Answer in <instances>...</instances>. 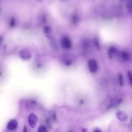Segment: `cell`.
I'll list each match as a JSON object with an SVG mask.
<instances>
[{
    "mask_svg": "<svg viewBox=\"0 0 132 132\" xmlns=\"http://www.w3.org/2000/svg\"><path fill=\"white\" fill-rule=\"evenodd\" d=\"M69 132H73V131H70Z\"/></svg>",
    "mask_w": 132,
    "mask_h": 132,
    "instance_id": "obj_20",
    "label": "cell"
},
{
    "mask_svg": "<svg viewBox=\"0 0 132 132\" xmlns=\"http://www.w3.org/2000/svg\"><path fill=\"white\" fill-rule=\"evenodd\" d=\"M128 77L130 84L131 85L132 82V77L131 73L130 71H128L127 73Z\"/></svg>",
    "mask_w": 132,
    "mask_h": 132,
    "instance_id": "obj_11",
    "label": "cell"
},
{
    "mask_svg": "<svg viewBox=\"0 0 132 132\" xmlns=\"http://www.w3.org/2000/svg\"><path fill=\"white\" fill-rule=\"evenodd\" d=\"M28 120L30 126L35 128L36 126L38 120L36 115L34 113H31L29 116Z\"/></svg>",
    "mask_w": 132,
    "mask_h": 132,
    "instance_id": "obj_1",
    "label": "cell"
},
{
    "mask_svg": "<svg viewBox=\"0 0 132 132\" xmlns=\"http://www.w3.org/2000/svg\"><path fill=\"white\" fill-rule=\"evenodd\" d=\"M53 119L55 120L56 121V116L55 113H54L53 114Z\"/></svg>",
    "mask_w": 132,
    "mask_h": 132,
    "instance_id": "obj_17",
    "label": "cell"
},
{
    "mask_svg": "<svg viewBox=\"0 0 132 132\" xmlns=\"http://www.w3.org/2000/svg\"><path fill=\"white\" fill-rule=\"evenodd\" d=\"M88 67L90 71L92 72L96 71L98 69V65L97 62L95 60L91 59L88 63Z\"/></svg>",
    "mask_w": 132,
    "mask_h": 132,
    "instance_id": "obj_3",
    "label": "cell"
},
{
    "mask_svg": "<svg viewBox=\"0 0 132 132\" xmlns=\"http://www.w3.org/2000/svg\"><path fill=\"white\" fill-rule=\"evenodd\" d=\"M118 79L120 85L121 86H123L124 84L123 79L122 75L120 73L119 75Z\"/></svg>",
    "mask_w": 132,
    "mask_h": 132,
    "instance_id": "obj_10",
    "label": "cell"
},
{
    "mask_svg": "<svg viewBox=\"0 0 132 132\" xmlns=\"http://www.w3.org/2000/svg\"><path fill=\"white\" fill-rule=\"evenodd\" d=\"M94 43L96 47L98 50L100 48V46L99 42V41L98 39L97 38H95L94 40Z\"/></svg>",
    "mask_w": 132,
    "mask_h": 132,
    "instance_id": "obj_12",
    "label": "cell"
},
{
    "mask_svg": "<svg viewBox=\"0 0 132 132\" xmlns=\"http://www.w3.org/2000/svg\"><path fill=\"white\" fill-rule=\"evenodd\" d=\"M23 132H27V128L26 126L24 127Z\"/></svg>",
    "mask_w": 132,
    "mask_h": 132,
    "instance_id": "obj_16",
    "label": "cell"
},
{
    "mask_svg": "<svg viewBox=\"0 0 132 132\" xmlns=\"http://www.w3.org/2000/svg\"><path fill=\"white\" fill-rule=\"evenodd\" d=\"M116 49L113 47H111L109 48L108 51V55L110 58H111L112 57L113 54L116 52Z\"/></svg>",
    "mask_w": 132,
    "mask_h": 132,
    "instance_id": "obj_7",
    "label": "cell"
},
{
    "mask_svg": "<svg viewBox=\"0 0 132 132\" xmlns=\"http://www.w3.org/2000/svg\"><path fill=\"white\" fill-rule=\"evenodd\" d=\"M3 40V37L1 36H0V45Z\"/></svg>",
    "mask_w": 132,
    "mask_h": 132,
    "instance_id": "obj_19",
    "label": "cell"
},
{
    "mask_svg": "<svg viewBox=\"0 0 132 132\" xmlns=\"http://www.w3.org/2000/svg\"><path fill=\"white\" fill-rule=\"evenodd\" d=\"M127 6L128 10L129 11H131L132 7V1H129L128 2L127 4Z\"/></svg>",
    "mask_w": 132,
    "mask_h": 132,
    "instance_id": "obj_14",
    "label": "cell"
},
{
    "mask_svg": "<svg viewBox=\"0 0 132 132\" xmlns=\"http://www.w3.org/2000/svg\"><path fill=\"white\" fill-rule=\"evenodd\" d=\"M15 23V19L13 17L11 18L10 22V26L13 27L14 26Z\"/></svg>",
    "mask_w": 132,
    "mask_h": 132,
    "instance_id": "obj_13",
    "label": "cell"
},
{
    "mask_svg": "<svg viewBox=\"0 0 132 132\" xmlns=\"http://www.w3.org/2000/svg\"><path fill=\"white\" fill-rule=\"evenodd\" d=\"M19 55L21 59L24 60H28L31 56L30 52L26 49H23L20 50L19 52Z\"/></svg>",
    "mask_w": 132,
    "mask_h": 132,
    "instance_id": "obj_4",
    "label": "cell"
},
{
    "mask_svg": "<svg viewBox=\"0 0 132 132\" xmlns=\"http://www.w3.org/2000/svg\"><path fill=\"white\" fill-rule=\"evenodd\" d=\"M61 44L62 47L65 49H70L71 47V41L69 37L67 36H65L62 38Z\"/></svg>",
    "mask_w": 132,
    "mask_h": 132,
    "instance_id": "obj_2",
    "label": "cell"
},
{
    "mask_svg": "<svg viewBox=\"0 0 132 132\" xmlns=\"http://www.w3.org/2000/svg\"><path fill=\"white\" fill-rule=\"evenodd\" d=\"M18 126L17 121L15 119L10 120L7 125V129L11 131H13L16 129Z\"/></svg>",
    "mask_w": 132,
    "mask_h": 132,
    "instance_id": "obj_6",
    "label": "cell"
},
{
    "mask_svg": "<svg viewBox=\"0 0 132 132\" xmlns=\"http://www.w3.org/2000/svg\"><path fill=\"white\" fill-rule=\"evenodd\" d=\"M88 129L85 128H82L81 129L82 132H88Z\"/></svg>",
    "mask_w": 132,
    "mask_h": 132,
    "instance_id": "obj_15",
    "label": "cell"
},
{
    "mask_svg": "<svg viewBox=\"0 0 132 132\" xmlns=\"http://www.w3.org/2000/svg\"><path fill=\"white\" fill-rule=\"evenodd\" d=\"M37 132H48V131L45 126L42 125L38 128Z\"/></svg>",
    "mask_w": 132,
    "mask_h": 132,
    "instance_id": "obj_9",
    "label": "cell"
},
{
    "mask_svg": "<svg viewBox=\"0 0 132 132\" xmlns=\"http://www.w3.org/2000/svg\"><path fill=\"white\" fill-rule=\"evenodd\" d=\"M121 56L122 58L125 60H128L129 58V54L126 52L123 51L121 52Z\"/></svg>",
    "mask_w": 132,
    "mask_h": 132,
    "instance_id": "obj_8",
    "label": "cell"
},
{
    "mask_svg": "<svg viewBox=\"0 0 132 132\" xmlns=\"http://www.w3.org/2000/svg\"><path fill=\"white\" fill-rule=\"evenodd\" d=\"M94 132H102L100 130L98 129H95L94 131Z\"/></svg>",
    "mask_w": 132,
    "mask_h": 132,
    "instance_id": "obj_18",
    "label": "cell"
},
{
    "mask_svg": "<svg viewBox=\"0 0 132 132\" xmlns=\"http://www.w3.org/2000/svg\"><path fill=\"white\" fill-rule=\"evenodd\" d=\"M116 115L117 119L121 121H126L128 118L127 114L125 112L119 111L117 112Z\"/></svg>",
    "mask_w": 132,
    "mask_h": 132,
    "instance_id": "obj_5",
    "label": "cell"
}]
</instances>
